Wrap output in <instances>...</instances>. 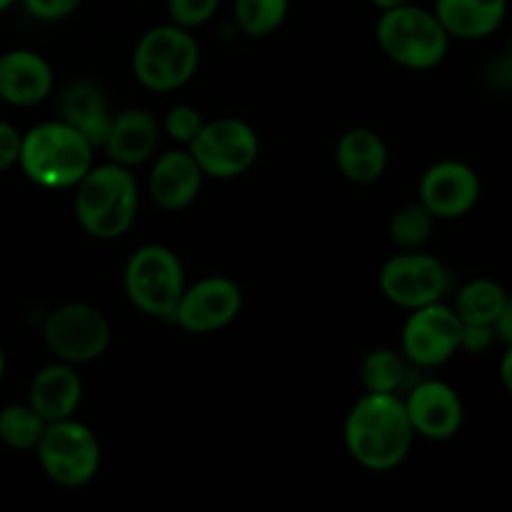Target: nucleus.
I'll use <instances>...</instances> for the list:
<instances>
[{"instance_id":"nucleus-1","label":"nucleus","mask_w":512,"mask_h":512,"mask_svg":"<svg viewBox=\"0 0 512 512\" xmlns=\"http://www.w3.org/2000/svg\"><path fill=\"white\" fill-rule=\"evenodd\" d=\"M343 438L350 458L360 468L388 473L405 463L418 435L400 395L365 393L345 418Z\"/></svg>"},{"instance_id":"nucleus-2","label":"nucleus","mask_w":512,"mask_h":512,"mask_svg":"<svg viewBox=\"0 0 512 512\" xmlns=\"http://www.w3.org/2000/svg\"><path fill=\"white\" fill-rule=\"evenodd\" d=\"M140 193L130 168L118 163L93 165L75 183V218L80 228L98 240H115L133 228Z\"/></svg>"},{"instance_id":"nucleus-3","label":"nucleus","mask_w":512,"mask_h":512,"mask_svg":"<svg viewBox=\"0 0 512 512\" xmlns=\"http://www.w3.org/2000/svg\"><path fill=\"white\" fill-rule=\"evenodd\" d=\"M95 145L65 120L38 123L23 133L18 165L25 178L48 190L75 188L93 168Z\"/></svg>"},{"instance_id":"nucleus-4","label":"nucleus","mask_w":512,"mask_h":512,"mask_svg":"<svg viewBox=\"0 0 512 512\" xmlns=\"http://www.w3.org/2000/svg\"><path fill=\"white\" fill-rule=\"evenodd\" d=\"M375 38L393 63L408 70L435 68L450 48V35L438 15L415 3L380 10Z\"/></svg>"},{"instance_id":"nucleus-5","label":"nucleus","mask_w":512,"mask_h":512,"mask_svg":"<svg viewBox=\"0 0 512 512\" xmlns=\"http://www.w3.org/2000/svg\"><path fill=\"white\" fill-rule=\"evenodd\" d=\"M200 45L190 30L165 23L140 35L133 50V75L143 88L170 93L195 78Z\"/></svg>"},{"instance_id":"nucleus-6","label":"nucleus","mask_w":512,"mask_h":512,"mask_svg":"<svg viewBox=\"0 0 512 512\" xmlns=\"http://www.w3.org/2000/svg\"><path fill=\"white\" fill-rule=\"evenodd\" d=\"M123 285L128 300L140 313L173 320L175 305L185 290L183 263L168 245H143L125 263Z\"/></svg>"},{"instance_id":"nucleus-7","label":"nucleus","mask_w":512,"mask_h":512,"mask_svg":"<svg viewBox=\"0 0 512 512\" xmlns=\"http://www.w3.org/2000/svg\"><path fill=\"white\" fill-rule=\"evenodd\" d=\"M35 455L43 473L60 488L88 485L98 475L103 460L98 435L75 418L45 425Z\"/></svg>"},{"instance_id":"nucleus-8","label":"nucleus","mask_w":512,"mask_h":512,"mask_svg":"<svg viewBox=\"0 0 512 512\" xmlns=\"http://www.w3.org/2000/svg\"><path fill=\"white\" fill-rule=\"evenodd\" d=\"M43 338L50 353L70 365L93 363L113 343L110 320L88 303H65L45 318Z\"/></svg>"},{"instance_id":"nucleus-9","label":"nucleus","mask_w":512,"mask_h":512,"mask_svg":"<svg viewBox=\"0 0 512 512\" xmlns=\"http://www.w3.org/2000/svg\"><path fill=\"white\" fill-rule=\"evenodd\" d=\"M190 155L203 175L215 180H233L248 173L260 153V140L253 125L240 118H218L203 123L190 140Z\"/></svg>"},{"instance_id":"nucleus-10","label":"nucleus","mask_w":512,"mask_h":512,"mask_svg":"<svg viewBox=\"0 0 512 512\" xmlns=\"http://www.w3.org/2000/svg\"><path fill=\"white\" fill-rule=\"evenodd\" d=\"M378 285L385 300L403 310H415L443 300L450 288V270L435 255L410 250L385 260Z\"/></svg>"},{"instance_id":"nucleus-11","label":"nucleus","mask_w":512,"mask_h":512,"mask_svg":"<svg viewBox=\"0 0 512 512\" xmlns=\"http://www.w3.org/2000/svg\"><path fill=\"white\" fill-rule=\"evenodd\" d=\"M463 320L443 300L410 310L400 350L415 368H438L460 350Z\"/></svg>"},{"instance_id":"nucleus-12","label":"nucleus","mask_w":512,"mask_h":512,"mask_svg":"<svg viewBox=\"0 0 512 512\" xmlns=\"http://www.w3.org/2000/svg\"><path fill=\"white\" fill-rule=\"evenodd\" d=\"M243 310V290L225 275H210L193 285H185L173 323L185 333L208 335L228 328Z\"/></svg>"},{"instance_id":"nucleus-13","label":"nucleus","mask_w":512,"mask_h":512,"mask_svg":"<svg viewBox=\"0 0 512 512\" xmlns=\"http://www.w3.org/2000/svg\"><path fill=\"white\" fill-rule=\"evenodd\" d=\"M403 405L415 435L425 440H450L463 428V400L458 390L443 380H415L405 390Z\"/></svg>"},{"instance_id":"nucleus-14","label":"nucleus","mask_w":512,"mask_h":512,"mask_svg":"<svg viewBox=\"0 0 512 512\" xmlns=\"http://www.w3.org/2000/svg\"><path fill=\"white\" fill-rule=\"evenodd\" d=\"M480 178L463 160H440L420 178V200L435 220H455L478 205Z\"/></svg>"},{"instance_id":"nucleus-15","label":"nucleus","mask_w":512,"mask_h":512,"mask_svg":"<svg viewBox=\"0 0 512 512\" xmlns=\"http://www.w3.org/2000/svg\"><path fill=\"white\" fill-rule=\"evenodd\" d=\"M53 68L30 48H13L0 55V100L15 108H33L53 93Z\"/></svg>"},{"instance_id":"nucleus-16","label":"nucleus","mask_w":512,"mask_h":512,"mask_svg":"<svg viewBox=\"0 0 512 512\" xmlns=\"http://www.w3.org/2000/svg\"><path fill=\"white\" fill-rule=\"evenodd\" d=\"M203 170L190 150H168L150 168L148 193L158 208L178 213L190 208L203 188Z\"/></svg>"},{"instance_id":"nucleus-17","label":"nucleus","mask_w":512,"mask_h":512,"mask_svg":"<svg viewBox=\"0 0 512 512\" xmlns=\"http://www.w3.org/2000/svg\"><path fill=\"white\" fill-rule=\"evenodd\" d=\"M160 143V123L150 110L128 108L113 115L108 135H105V153L113 163L133 168L155 155Z\"/></svg>"},{"instance_id":"nucleus-18","label":"nucleus","mask_w":512,"mask_h":512,"mask_svg":"<svg viewBox=\"0 0 512 512\" xmlns=\"http://www.w3.org/2000/svg\"><path fill=\"white\" fill-rule=\"evenodd\" d=\"M80 400H83V380L73 365L63 360L38 370L28 390V405L45 423L73 418L75 410L80 408Z\"/></svg>"},{"instance_id":"nucleus-19","label":"nucleus","mask_w":512,"mask_h":512,"mask_svg":"<svg viewBox=\"0 0 512 512\" xmlns=\"http://www.w3.org/2000/svg\"><path fill=\"white\" fill-rule=\"evenodd\" d=\"M388 145L370 128H350L335 145V165L355 185L378 183L388 170Z\"/></svg>"},{"instance_id":"nucleus-20","label":"nucleus","mask_w":512,"mask_h":512,"mask_svg":"<svg viewBox=\"0 0 512 512\" xmlns=\"http://www.w3.org/2000/svg\"><path fill=\"white\" fill-rule=\"evenodd\" d=\"M60 120L83 133L95 148H103L113 113L103 88L90 80H75L60 95Z\"/></svg>"},{"instance_id":"nucleus-21","label":"nucleus","mask_w":512,"mask_h":512,"mask_svg":"<svg viewBox=\"0 0 512 512\" xmlns=\"http://www.w3.org/2000/svg\"><path fill=\"white\" fill-rule=\"evenodd\" d=\"M433 13L450 38L483 40L505 23L508 0H435Z\"/></svg>"},{"instance_id":"nucleus-22","label":"nucleus","mask_w":512,"mask_h":512,"mask_svg":"<svg viewBox=\"0 0 512 512\" xmlns=\"http://www.w3.org/2000/svg\"><path fill=\"white\" fill-rule=\"evenodd\" d=\"M415 365L403 355V350L375 348L360 363V383L365 393L400 395L410 388Z\"/></svg>"},{"instance_id":"nucleus-23","label":"nucleus","mask_w":512,"mask_h":512,"mask_svg":"<svg viewBox=\"0 0 512 512\" xmlns=\"http://www.w3.org/2000/svg\"><path fill=\"white\" fill-rule=\"evenodd\" d=\"M505 300H508V293L503 285L490 278H478L458 290L453 310L463 320V325H493Z\"/></svg>"},{"instance_id":"nucleus-24","label":"nucleus","mask_w":512,"mask_h":512,"mask_svg":"<svg viewBox=\"0 0 512 512\" xmlns=\"http://www.w3.org/2000/svg\"><path fill=\"white\" fill-rule=\"evenodd\" d=\"M45 425L48 423L28 403L5 405L0 410V443L13 450H20V453L35 450L40 438H43Z\"/></svg>"},{"instance_id":"nucleus-25","label":"nucleus","mask_w":512,"mask_h":512,"mask_svg":"<svg viewBox=\"0 0 512 512\" xmlns=\"http://www.w3.org/2000/svg\"><path fill=\"white\" fill-rule=\"evenodd\" d=\"M235 25L248 38H268L290 13V0H235Z\"/></svg>"},{"instance_id":"nucleus-26","label":"nucleus","mask_w":512,"mask_h":512,"mask_svg":"<svg viewBox=\"0 0 512 512\" xmlns=\"http://www.w3.org/2000/svg\"><path fill=\"white\" fill-rule=\"evenodd\" d=\"M435 218L428 213L423 203H410L395 210L390 218V238L405 250H418L433 235Z\"/></svg>"},{"instance_id":"nucleus-27","label":"nucleus","mask_w":512,"mask_h":512,"mask_svg":"<svg viewBox=\"0 0 512 512\" xmlns=\"http://www.w3.org/2000/svg\"><path fill=\"white\" fill-rule=\"evenodd\" d=\"M220 8V0H168V18L185 30L210 23Z\"/></svg>"},{"instance_id":"nucleus-28","label":"nucleus","mask_w":512,"mask_h":512,"mask_svg":"<svg viewBox=\"0 0 512 512\" xmlns=\"http://www.w3.org/2000/svg\"><path fill=\"white\" fill-rule=\"evenodd\" d=\"M203 123L205 120L198 108H193V105H175V108H170L168 115H165L163 130L168 133L170 140H175V143L190 145V140L200 133Z\"/></svg>"},{"instance_id":"nucleus-29","label":"nucleus","mask_w":512,"mask_h":512,"mask_svg":"<svg viewBox=\"0 0 512 512\" xmlns=\"http://www.w3.org/2000/svg\"><path fill=\"white\" fill-rule=\"evenodd\" d=\"M83 0H23L25 10L33 15L35 20H45V23H55V20H65L80 8Z\"/></svg>"},{"instance_id":"nucleus-30","label":"nucleus","mask_w":512,"mask_h":512,"mask_svg":"<svg viewBox=\"0 0 512 512\" xmlns=\"http://www.w3.org/2000/svg\"><path fill=\"white\" fill-rule=\"evenodd\" d=\"M20 145H23V133L8 120H0V173L18 165Z\"/></svg>"},{"instance_id":"nucleus-31","label":"nucleus","mask_w":512,"mask_h":512,"mask_svg":"<svg viewBox=\"0 0 512 512\" xmlns=\"http://www.w3.org/2000/svg\"><path fill=\"white\" fill-rule=\"evenodd\" d=\"M493 325H463V335H460V350L465 353H485L490 345L495 343Z\"/></svg>"},{"instance_id":"nucleus-32","label":"nucleus","mask_w":512,"mask_h":512,"mask_svg":"<svg viewBox=\"0 0 512 512\" xmlns=\"http://www.w3.org/2000/svg\"><path fill=\"white\" fill-rule=\"evenodd\" d=\"M493 330H495V338H500L503 343L512 345V298L505 300L503 310H500V315L495 318Z\"/></svg>"},{"instance_id":"nucleus-33","label":"nucleus","mask_w":512,"mask_h":512,"mask_svg":"<svg viewBox=\"0 0 512 512\" xmlns=\"http://www.w3.org/2000/svg\"><path fill=\"white\" fill-rule=\"evenodd\" d=\"M500 380H503L505 390L512 395V345H508L503 360H500Z\"/></svg>"},{"instance_id":"nucleus-34","label":"nucleus","mask_w":512,"mask_h":512,"mask_svg":"<svg viewBox=\"0 0 512 512\" xmlns=\"http://www.w3.org/2000/svg\"><path fill=\"white\" fill-rule=\"evenodd\" d=\"M378 10H390V8H398V5H408L413 0H370Z\"/></svg>"},{"instance_id":"nucleus-35","label":"nucleus","mask_w":512,"mask_h":512,"mask_svg":"<svg viewBox=\"0 0 512 512\" xmlns=\"http://www.w3.org/2000/svg\"><path fill=\"white\" fill-rule=\"evenodd\" d=\"M5 368H8V358H5V350L0 348V380H3V375H5Z\"/></svg>"},{"instance_id":"nucleus-36","label":"nucleus","mask_w":512,"mask_h":512,"mask_svg":"<svg viewBox=\"0 0 512 512\" xmlns=\"http://www.w3.org/2000/svg\"><path fill=\"white\" fill-rule=\"evenodd\" d=\"M13 3L15 0H0V13H5V10H8Z\"/></svg>"},{"instance_id":"nucleus-37","label":"nucleus","mask_w":512,"mask_h":512,"mask_svg":"<svg viewBox=\"0 0 512 512\" xmlns=\"http://www.w3.org/2000/svg\"><path fill=\"white\" fill-rule=\"evenodd\" d=\"M510 58H512V40H510Z\"/></svg>"}]
</instances>
